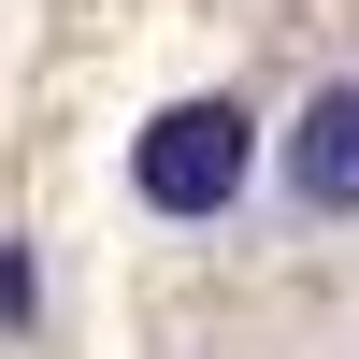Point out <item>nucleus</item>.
Instances as JSON below:
<instances>
[{"mask_svg":"<svg viewBox=\"0 0 359 359\" xmlns=\"http://www.w3.org/2000/svg\"><path fill=\"white\" fill-rule=\"evenodd\" d=\"M43 316V273H29V245H0V331H29Z\"/></svg>","mask_w":359,"mask_h":359,"instance_id":"3","label":"nucleus"},{"mask_svg":"<svg viewBox=\"0 0 359 359\" xmlns=\"http://www.w3.org/2000/svg\"><path fill=\"white\" fill-rule=\"evenodd\" d=\"M259 187L287 230H359V72H316L287 101V130L259 144Z\"/></svg>","mask_w":359,"mask_h":359,"instance_id":"2","label":"nucleus"},{"mask_svg":"<svg viewBox=\"0 0 359 359\" xmlns=\"http://www.w3.org/2000/svg\"><path fill=\"white\" fill-rule=\"evenodd\" d=\"M259 144H273V130H259L245 101H216V86H201V101H158V115H144V144H130V201H144V216L216 230V216H245Z\"/></svg>","mask_w":359,"mask_h":359,"instance_id":"1","label":"nucleus"}]
</instances>
